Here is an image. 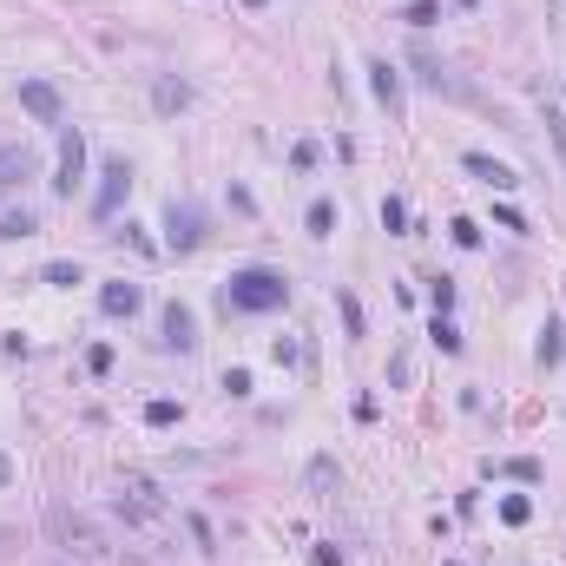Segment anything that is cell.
<instances>
[{
    "label": "cell",
    "mask_w": 566,
    "mask_h": 566,
    "mask_svg": "<svg viewBox=\"0 0 566 566\" xmlns=\"http://www.w3.org/2000/svg\"><path fill=\"white\" fill-rule=\"evenodd\" d=\"M218 303H224V316H270V310H283V303H290V277H283V270H270V264H244V270H231V277H224Z\"/></svg>",
    "instance_id": "1"
},
{
    "label": "cell",
    "mask_w": 566,
    "mask_h": 566,
    "mask_svg": "<svg viewBox=\"0 0 566 566\" xmlns=\"http://www.w3.org/2000/svg\"><path fill=\"white\" fill-rule=\"evenodd\" d=\"M47 527H53V540H60L66 553H86V560H112V540H106V527H99L93 514H79V507H53Z\"/></svg>",
    "instance_id": "2"
},
{
    "label": "cell",
    "mask_w": 566,
    "mask_h": 566,
    "mask_svg": "<svg viewBox=\"0 0 566 566\" xmlns=\"http://www.w3.org/2000/svg\"><path fill=\"white\" fill-rule=\"evenodd\" d=\"M205 237H211L205 205H191V198H165V251L191 257V251H205Z\"/></svg>",
    "instance_id": "3"
},
{
    "label": "cell",
    "mask_w": 566,
    "mask_h": 566,
    "mask_svg": "<svg viewBox=\"0 0 566 566\" xmlns=\"http://www.w3.org/2000/svg\"><path fill=\"white\" fill-rule=\"evenodd\" d=\"M409 60H415V79H422V86H428V93H435V99H455V106H481V93H474V86H468V79H461V73H455V66H448V60H441V53L415 47Z\"/></svg>",
    "instance_id": "4"
},
{
    "label": "cell",
    "mask_w": 566,
    "mask_h": 566,
    "mask_svg": "<svg viewBox=\"0 0 566 566\" xmlns=\"http://www.w3.org/2000/svg\"><path fill=\"white\" fill-rule=\"evenodd\" d=\"M20 112L33 126H66V99L53 79H20Z\"/></svg>",
    "instance_id": "5"
},
{
    "label": "cell",
    "mask_w": 566,
    "mask_h": 566,
    "mask_svg": "<svg viewBox=\"0 0 566 566\" xmlns=\"http://www.w3.org/2000/svg\"><path fill=\"white\" fill-rule=\"evenodd\" d=\"M126 191H132V165H126V158H119V152H112V158H106V165H99V191H93V218H99V224H106V218H112V211L126 205Z\"/></svg>",
    "instance_id": "6"
},
{
    "label": "cell",
    "mask_w": 566,
    "mask_h": 566,
    "mask_svg": "<svg viewBox=\"0 0 566 566\" xmlns=\"http://www.w3.org/2000/svg\"><path fill=\"white\" fill-rule=\"evenodd\" d=\"M158 343L165 349H178V356H191V349H198V316H191V303H165V310H158Z\"/></svg>",
    "instance_id": "7"
},
{
    "label": "cell",
    "mask_w": 566,
    "mask_h": 566,
    "mask_svg": "<svg viewBox=\"0 0 566 566\" xmlns=\"http://www.w3.org/2000/svg\"><path fill=\"white\" fill-rule=\"evenodd\" d=\"M461 172H474L488 191H520V172H514V165H501L494 152H461Z\"/></svg>",
    "instance_id": "8"
},
{
    "label": "cell",
    "mask_w": 566,
    "mask_h": 566,
    "mask_svg": "<svg viewBox=\"0 0 566 566\" xmlns=\"http://www.w3.org/2000/svg\"><path fill=\"white\" fill-rule=\"evenodd\" d=\"M79 172H86V132H66L60 139V178H53V191H60V198H73V185H79Z\"/></svg>",
    "instance_id": "9"
},
{
    "label": "cell",
    "mask_w": 566,
    "mask_h": 566,
    "mask_svg": "<svg viewBox=\"0 0 566 566\" xmlns=\"http://www.w3.org/2000/svg\"><path fill=\"white\" fill-rule=\"evenodd\" d=\"M99 310H106V316H126V323H132V316L145 310V290H139V283H126V277H119V283H99Z\"/></svg>",
    "instance_id": "10"
},
{
    "label": "cell",
    "mask_w": 566,
    "mask_h": 566,
    "mask_svg": "<svg viewBox=\"0 0 566 566\" xmlns=\"http://www.w3.org/2000/svg\"><path fill=\"white\" fill-rule=\"evenodd\" d=\"M369 93L389 106V119H402V73L389 60H369Z\"/></svg>",
    "instance_id": "11"
},
{
    "label": "cell",
    "mask_w": 566,
    "mask_h": 566,
    "mask_svg": "<svg viewBox=\"0 0 566 566\" xmlns=\"http://www.w3.org/2000/svg\"><path fill=\"white\" fill-rule=\"evenodd\" d=\"M33 172H40V158H33L27 145H0V185L7 191H14L20 178H33Z\"/></svg>",
    "instance_id": "12"
},
{
    "label": "cell",
    "mask_w": 566,
    "mask_h": 566,
    "mask_svg": "<svg viewBox=\"0 0 566 566\" xmlns=\"http://www.w3.org/2000/svg\"><path fill=\"white\" fill-rule=\"evenodd\" d=\"M152 106L158 112H185L191 106V86H185V79H172V73H158L152 79Z\"/></svg>",
    "instance_id": "13"
},
{
    "label": "cell",
    "mask_w": 566,
    "mask_h": 566,
    "mask_svg": "<svg viewBox=\"0 0 566 566\" xmlns=\"http://www.w3.org/2000/svg\"><path fill=\"white\" fill-rule=\"evenodd\" d=\"M40 231V218H33L27 205H14V211H0V244H20V237H33Z\"/></svg>",
    "instance_id": "14"
},
{
    "label": "cell",
    "mask_w": 566,
    "mask_h": 566,
    "mask_svg": "<svg viewBox=\"0 0 566 566\" xmlns=\"http://www.w3.org/2000/svg\"><path fill=\"white\" fill-rule=\"evenodd\" d=\"M534 356H540V369H553V362L566 356V330H560V323H540V343H534Z\"/></svg>",
    "instance_id": "15"
},
{
    "label": "cell",
    "mask_w": 566,
    "mask_h": 566,
    "mask_svg": "<svg viewBox=\"0 0 566 566\" xmlns=\"http://www.w3.org/2000/svg\"><path fill=\"white\" fill-rule=\"evenodd\" d=\"M336 481H343V474H336V461H330V455H316L310 468H303V488H310V494H330Z\"/></svg>",
    "instance_id": "16"
},
{
    "label": "cell",
    "mask_w": 566,
    "mask_h": 566,
    "mask_svg": "<svg viewBox=\"0 0 566 566\" xmlns=\"http://www.w3.org/2000/svg\"><path fill=\"white\" fill-rule=\"evenodd\" d=\"M336 310H343V330H349V343H362V336H369V323H362V303H356V290H336Z\"/></svg>",
    "instance_id": "17"
},
{
    "label": "cell",
    "mask_w": 566,
    "mask_h": 566,
    "mask_svg": "<svg viewBox=\"0 0 566 566\" xmlns=\"http://www.w3.org/2000/svg\"><path fill=\"white\" fill-rule=\"evenodd\" d=\"M488 474H507V481H527V488H534V481H540V461H534V455H520V461H488Z\"/></svg>",
    "instance_id": "18"
},
{
    "label": "cell",
    "mask_w": 566,
    "mask_h": 566,
    "mask_svg": "<svg viewBox=\"0 0 566 566\" xmlns=\"http://www.w3.org/2000/svg\"><path fill=\"white\" fill-rule=\"evenodd\" d=\"M428 343H435L441 356H461V330L448 323V316H435V323H428Z\"/></svg>",
    "instance_id": "19"
},
{
    "label": "cell",
    "mask_w": 566,
    "mask_h": 566,
    "mask_svg": "<svg viewBox=\"0 0 566 566\" xmlns=\"http://www.w3.org/2000/svg\"><path fill=\"white\" fill-rule=\"evenodd\" d=\"M303 224H310V237H330L336 231V205H330V198H316V205L303 211Z\"/></svg>",
    "instance_id": "20"
},
{
    "label": "cell",
    "mask_w": 566,
    "mask_h": 566,
    "mask_svg": "<svg viewBox=\"0 0 566 566\" xmlns=\"http://www.w3.org/2000/svg\"><path fill=\"white\" fill-rule=\"evenodd\" d=\"M428 303H435V316L455 310V277H428Z\"/></svg>",
    "instance_id": "21"
},
{
    "label": "cell",
    "mask_w": 566,
    "mask_h": 566,
    "mask_svg": "<svg viewBox=\"0 0 566 566\" xmlns=\"http://www.w3.org/2000/svg\"><path fill=\"white\" fill-rule=\"evenodd\" d=\"M501 520H507V527H527V520H534V501H527V494H507V501H501Z\"/></svg>",
    "instance_id": "22"
},
{
    "label": "cell",
    "mask_w": 566,
    "mask_h": 566,
    "mask_svg": "<svg viewBox=\"0 0 566 566\" xmlns=\"http://www.w3.org/2000/svg\"><path fill=\"white\" fill-rule=\"evenodd\" d=\"M40 277H47L53 290H73V283H86V270H79V264H47Z\"/></svg>",
    "instance_id": "23"
},
{
    "label": "cell",
    "mask_w": 566,
    "mask_h": 566,
    "mask_svg": "<svg viewBox=\"0 0 566 566\" xmlns=\"http://www.w3.org/2000/svg\"><path fill=\"white\" fill-rule=\"evenodd\" d=\"M382 231H409V205L402 198H382Z\"/></svg>",
    "instance_id": "24"
},
{
    "label": "cell",
    "mask_w": 566,
    "mask_h": 566,
    "mask_svg": "<svg viewBox=\"0 0 566 566\" xmlns=\"http://www.w3.org/2000/svg\"><path fill=\"white\" fill-rule=\"evenodd\" d=\"M448 237H455L461 251H474V244H481V224H474V218H455V224H448Z\"/></svg>",
    "instance_id": "25"
},
{
    "label": "cell",
    "mask_w": 566,
    "mask_h": 566,
    "mask_svg": "<svg viewBox=\"0 0 566 566\" xmlns=\"http://www.w3.org/2000/svg\"><path fill=\"white\" fill-rule=\"evenodd\" d=\"M435 14H441L435 0H415V7H402V20H409V27H428V20H435Z\"/></svg>",
    "instance_id": "26"
},
{
    "label": "cell",
    "mask_w": 566,
    "mask_h": 566,
    "mask_svg": "<svg viewBox=\"0 0 566 566\" xmlns=\"http://www.w3.org/2000/svg\"><path fill=\"white\" fill-rule=\"evenodd\" d=\"M145 422H152V428H172L178 422V402H152V409H145Z\"/></svg>",
    "instance_id": "27"
},
{
    "label": "cell",
    "mask_w": 566,
    "mask_h": 566,
    "mask_svg": "<svg viewBox=\"0 0 566 566\" xmlns=\"http://www.w3.org/2000/svg\"><path fill=\"white\" fill-rule=\"evenodd\" d=\"M547 139H553V152L566 158V126H560V112H553V106H547Z\"/></svg>",
    "instance_id": "28"
},
{
    "label": "cell",
    "mask_w": 566,
    "mask_h": 566,
    "mask_svg": "<svg viewBox=\"0 0 566 566\" xmlns=\"http://www.w3.org/2000/svg\"><path fill=\"white\" fill-rule=\"evenodd\" d=\"M7 481H14V461H7V448H0V494H7Z\"/></svg>",
    "instance_id": "29"
},
{
    "label": "cell",
    "mask_w": 566,
    "mask_h": 566,
    "mask_svg": "<svg viewBox=\"0 0 566 566\" xmlns=\"http://www.w3.org/2000/svg\"><path fill=\"white\" fill-rule=\"evenodd\" d=\"M244 7H264V0H244Z\"/></svg>",
    "instance_id": "30"
},
{
    "label": "cell",
    "mask_w": 566,
    "mask_h": 566,
    "mask_svg": "<svg viewBox=\"0 0 566 566\" xmlns=\"http://www.w3.org/2000/svg\"><path fill=\"white\" fill-rule=\"evenodd\" d=\"M0 198H7V185H0Z\"/></svg>",
    "instance_id": "31"
},
{
    "label": "cell",
    "mask_w": 566,
    "mask_h": 566,
    "mask_svg": "<svg viewBox=\"0 0 566 566\" xmlns=\"http://www.w3.org/2000/svg\"><path fill=\"white\" fill-rule=\"evenodd\" d=\"M448 566H461V560H448Z\"/></svg>",
    "instance_id": "32"
}]
</instances>
